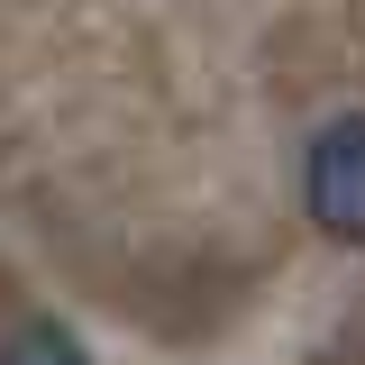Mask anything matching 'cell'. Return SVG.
Returning a JSON list of instances; mask_svg holds the SVG:
<instances>
[{"mask_svg":"<svg viewBox=\"0 0 365 365\" xmlns=\"http://www.w3.org/2000/svg\"><path fill=\"white\" fill-rule=\"evenodd\" d=\"M0 365H91L73 347V329H55V319H19L9 338H0Z\"/></svg>","mask_w":365,"mask_h":365,"instance_id":"2","label":"cell"},{"mask_svg":"<svg viewBox=\"0 0 365 365\" xmlns=\"http://www.w3.org/2000/svg\"><path fill=\"white\" fill-rule=\"evenodd\" d=\"M302 201H311V220L329 228V237L365 247V119L356 110L311 137V155H302Z\"/></svg>","mask_w":365,"mask_h":365,"instance_id":"1","label":"cell"}]
</instances>
